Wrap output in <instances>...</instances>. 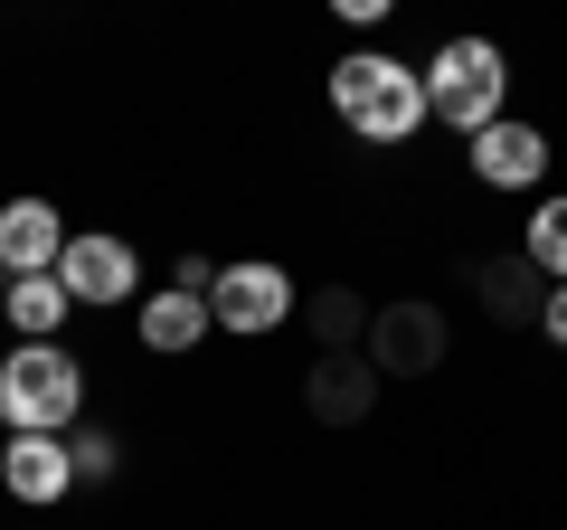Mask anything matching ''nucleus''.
<instances>
[{
    "label": "nucleus",
    "mask_w": 567,
    "mask_h": 530,
    "mask_svg": "<svg viewBox=\"0 0 567 530\" xmlns=\"http://www.w3.org/2000/svg\"><path fill=\"white\" fill-rule=\"evenodd\" d=\"M502 95H511V58H502L492 39L435 48V67H425V114H435V123L483 133V123H502Z\"/></svg>",
    "instance_id": "7ed1b4c3"
},
{
    "label": "nucleus",
    "mask_w": 567,
    "mask_h": 530,
    "mask_svg": "<svg viewBox=\"0 0 567 530\" xmlns=\"http://www.w3.org/2000/svg\"><path fill=\"white\" fill-rule=\"evenodd\" d=\"M360 350H369L379 379H435V360H445V313L435 304H379Z\"/></svg>",
    "instance_id": "20e7f679"
},
{
    "label": "nucleus",
    "mask_w": 567,
    "mask_h": 530,
    "mask_svg": "<svg viewBox=\"0 0 567 530\" xmlns=\"http://www.w3.org/2000/svg\"><path fill=\"white\" fill-rule=\"evenodd\" d=\"M473 171H483L492 190H529L548 171V133L539 123H511V114L483 123V133H473Z\"/></svg>",
    "instance_id": "6e6552de"
},
{
    "label": "nucleus",
    "mask_w": 567,
    "mask_h": 530,
    "mask_svg": "<svg viewBox=\"0 0 567 530\" xmlns=\"http://www.w3.org/2000/svg\"><path fill=\"white\" fill-rule=\"evenodd\" d=\"M473 285H483V313H492V323H539V304H548V275L529 265V246L483 256V265H473Z\"/></svg>",
    "instance_id": "9b49d317"
},
{
    "label": "nucleus",
    "mask_w": 567,
    "mask_h": 530,
    "mask_svg": "<svg viewBox=\"0 0 567 530\" xmlns=\"http://www.w3.org/2000/svg\"><path fill=\"white\" fill-rule=\"evenodd\" d=\"M539 332H548V342H567V285H548V304H539Z\"/></svg>",
    "instance_id": "f3484780"
},
{
    "label": "nucleus",
    "mask_w": 567,
    "mask_h": 530,
    "mask_svg": "<svg viewBox=\"0 0 567 530\" xmlns=\"http://www.w3.org/2000/svg\"><path fill=\"white\" fill-rule=\"evenodd\" d=\"M303 408H312V427H360V417L379 408V369H369V350H322V360L303 369Z\"/></svg>",
    "instance_id": "423d86ee"
},
{
    "label": "nucleus",
    "mask_w": 567,
    "mask_h": 530,
    "mask_svg": "<svg viewBox=\"0 0 567 530\" xmlns=\"http://www.w3.org/2000/svg\"><path fill=\"white\" fill-rule=\"evenodd\" d=\"M76 408H85V369L66 360L58 342H20L0 360V417H10V427L58 436V427H76Z\"/></svg>",
    "instance_id": "f03ea898"
},
{
    "label": "nucleus",
    "mask_w": 567,
    "mask_h": 530,
    "mask_svg": "<svg viewBox=\"0 0 567 530\" xmlns=\"http://www.w3.org/2000/svg\"><path fill=\"white\" fill-rule=\"evenodd\" d=\"M529 265H539V275H548V285H567V200H548L539 208V218H529Z\"/></svg>",
    "instance_id": "2eb2a0df"
},
{
    "label": "nucleus",
    "mask_w": 567,
    "mask_h": 530,
    "mask_svg": "<svg viewBox=\"0 0 567 530\" xmlns=\"http://www.w3.org/2000/svg\"><path fill=\"white\" fill-rule=\"evenodd\" d=\"M331 104H341V123L360 143H406L425 123V77L398 58H341L331 67Z\"/></svg>",
    "instance_id": "f257e3e1"
},
{
    "label": "nucleus",
    "mask_w": 567,
    "mask_h": 530,
    "mask_svg": "<svg viewBox=\"0 0 567 530\" xmlns=\"http://www.w3.org/2000/svg\"><path fill=\"white\" fill-rule=\"evenodd\" d=\"M0 294H10V265H0Z\"/></svg>",
    "instance_id": "6ab92c4d"
},
{
    "label": "nucleus",
    "mask_w": 567,
    "mask_h": 530,
    "mask_svg": "<svg viewBox=\"0 0 567 530\" xmlns=\"http://www.w3.org/2000/svg\"><path fill=\"white\" fill-rule=\"evenodd\" d=\"M284 313H303V294H293L284 265H265V256L218 265V285H208V323H227V332H275Z\"/></svg>",
    "instance_id": "39448f33"
},
{
    "label": "nucleus",
    "mask_w": 567,
    "mask_h": 530,
    "mask_svg": "<svg viewBox=\"0 0 567 530\" xmlns=\"http://www.w3.org/2000/svg\"><path fill=\"white\" fill-rule=\"evenodd\" d=\"M0 483H10V502H58L66 483H76V465H66V436H10L0 446Z\"/></svg>",
    "instance_id": "9d476101"
},
{
    "label": "nucleus",
    "mask_w": 567,
    "mask_h": 530,
    "mask_svg": "<svg viewBox=\"0 0 567 530\" xmlns=\"http://www.w3.org/2000/svg\"><path fill=\"white\" fill-rule=\"evenodd\" d=\"M58 256H66V227H58L48 200H10L0 208V265H10V275H58Z\"/></svg>",
    "instance_id": "1a4fd4ad"
},
{
    "label": "nucleus",
    "mask_w": 567,
    "mask_h": 530,
    "mask_svg": "<svg viewBox=\"0 0 567 530\" xmlns=\"http://www.w3.org/2000/svg\"><path fill=\"white\" fill-rule=\"evenodd\" d=\"M199 332H208V304H199V294L171 285V294H152V304H142V350H189Z\"/></svg>",
    "instance_id": "4468645a"
},
{
    "label": "nucleus",
    "mask_w": 567,
    "mask_h": 530,
    "mask_svg": "<svg viewBox=\"0 0 567 530\" xmlns=\"http://www.w3.org/2000/svg\"><path fill=\"white\" fill-rule=\"evenodd\" d=\"M66 465H76V483H114V465H123V446L104 427H76L66 436Z\"/></svg>",
    "instance_id": "dca6fc26"
},
{
    "label": "nucleus",
    "mask_w": 567,
    "mask_h": 530,
    "mask_svg": "<svg viewBox=\"0 0 567 530\" xmlns=\"http://www.w3.org/2000/svg\"><path fill=\"white\" fill-rule=\"evenodd\" d=\"M303 323H312V342H322V350H360V342H369V304H360L350 285L303 294Z\"/></svg>",
    "instance_id": "ddd939ff"
},
{
    "label": "nucleus",
    "mask_w": 567,
    "mask_h": 530,
    "mask_svg": "<svg viewBox=\"0 0 567 530\" xmlns=\"http://www.w3.org/2000/svg\"><path fill=\"white\" fill-rule=\"evenodd\" d=\"M58 285L76 294V304H133V246L123 237H66Z\"/></svg>",
    "instance_id": "0eeeda50"
},
{
    "label": "nucleus",
    "mask_w": 567,
    "mask_h": 530,
    "mask_svg": "<svg viewBox=\"0 0 567 530\" xmlns=\"http://www.w3.org/2000/svg\"><path fill=\"white\" fill-rule=\"evenodd\" d=\"M331 10H341V20H388L398 0H331Z\"/></svg>",
    "instance_id": "a211bd4d"
},
{
    "label": "nucleus",
    "mask_w": 567,
    "mask_h": 530,
    "mask_svg": "<svg viewBox=\"0 0 567 530\" xmlns=\"http://www.w3.org/2000/svg\"><path fill=\"white\" fill-rule=\"evenodd\" d=\"M0 304H10V323H20L29 342H58V323L76 313V294H66L58 275H10V294H0Z\"/></svg>",
    "instance_id": "f8f14e48"
}]
</instances>
